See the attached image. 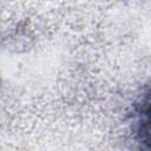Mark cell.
<instances>
[{"label": "cell", "instance_id": "1", "mask_svg": "<svg viewBox=\"0 0 151 151\" xmlns=\"http://www.w3.org/2000/svg\"><path fill=\"white\" fill-rule=\"evenodd\" d=\"M149 123H150V130H151V109H150V113H149Z\"/></svg>", "mask_w": 151, "mask_h": 151}]
</instances>
